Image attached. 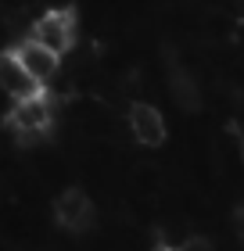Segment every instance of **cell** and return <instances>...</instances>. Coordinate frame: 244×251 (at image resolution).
Returning <instances> with one entry per match:
<instances>
[{
    "mask_svg": "<svg viewBox=\"0 0 244 251\" xmlns=\"http://www.w3.org/2000/svg\"><path fill=\"white\" fill-rule=\"evenodd\" d=\"M11 129H15L18 136H26V140H36V136H43L51 129V122H54V108H51V100L36 94V97H26V100H15V108H11Z\"/></svg>",
    "mask_w": 244,
    "mask_h": 251,
    "instance_id": "obj_1",
    "label": "cell"
},
{
    "mask_svg": "<svg viewBox=\"0 0 244 251\" xmlns=\"http://www.w3.org/2000/svg\"><path fill=\"white\" fill-rule=\"evenodd\" d=\"M32 40L43 43V47H51L54 54H65L72 50L76 43V15L72 11H43V15L32 22Z\"/></svg>",
    "mask_w": 244,
    "mask_h": 251,
    "instance_id": "obj_2",
    "label": "cell"
},
{
    "mask_svg": "<svg viewBox=\"0 0 244 251\" xmlns=\"http://www.w3.org/2000/svg\"><path fill=\"white\" fill-rule=\"evenodd\" d=\"M162 251H180V248H162Z\"/></svg>",
    "mask_w": 244,
    "mask_h": 251,
    "instance_id": "obj_9",
    "label": "cell"
},
{
    "mask_svg": "<svg viewBox=\"0 0 244 251\" xmlns=\"http://www.w3.org/2000/svg\"><path fill=\"white\" fill-rule=\"evenodd\" d=\"M169 86H172V97L180 100L183 108H197L201 104V90H197V79L187 72V68H172L169 72Z\"/></svg>",
    "mask_w": 244,
    "mask_h": 251,
    "instance_id": "obj_7",
    "label": "cell"
},
{
    "mask_svg": "<svg viewBox=\"0 0 244 251\" xmlns=\"http://www.w3.org/2000/svg\"><path fill=\"white\" fill-rule=\"evenodd\" d=\"M54 215H57V223L65 226L68 233H83L94 226V201L86 198L83 190H65L61 198L54 201Z\"/></svg>",
    "mask_w": 244,
    "mask_h": 251,
    "instance_id": "obj_5",
    "label": "cell"
},
{
    "mask_svg": "<svg viewBox=\"0 0 244 251\" xmlns=\"http://www.w3.org/2000/svg\"><path fill=\"white\" fill-rule=\"evenodd\" d=\"M0 90L11 100H26L40 94V83L29 75V68L22 65V58L15 50H0Z\"/></svg>",
    "mask_w": 244,
    "mask_h": 251,
    "instance_id": "obj_4",
    "label": "cell"
},
{
    "mask_svg": "<svg viewBox=\"0 0 244 251\" xmlns=\"http://www.w3.org/2000/svg\"><path fill=\"white\" fill-rule=\"evenodd\" d=\"M15 54L22 58V65L29 68V75L36 79L40 86H47V83H54L57 79V72H61V54H54L51 47H43V43H36V40H22L18 47H15Z\"/></svg>",
    "mask_w": 244,
    "mask_h": 251,
    "instance_id": "obj_3",
    "label": "cell"
},
{
    "mask_svg": "<svg viewBox=\"0 0 244 251\" xmlns=\"http://www.w3.org/2000/svg\"><path fill=\"white\" fill-rule=\"evenodd\" d=\"M180 251H216L212 241H205V237H187V241L180 244Z\"/></svg>",
    "mask_w": 244,
    "mask_h": 251,
    "instance_id": "obj_8",
    "label": "cell"
},
{
    "mask_svg": "<svg viewBox=\"0 0 244 251\" xmlns=\"http://www.w3.org/2000/svg\"><path fill=\"white\" fill-rule=\"evenodd\" d=\"M130 133L144 147H158L162 140H165V119H162V111L155 104L136 100V104L130 108Z\"/></svg>",
    "mask_w": 244,
    "mask_h": 251,
    "instance_id": "obj_6",
    "label": "cell"
}]
</instances>
